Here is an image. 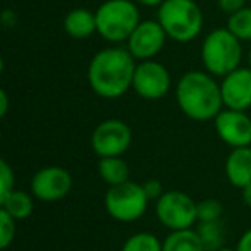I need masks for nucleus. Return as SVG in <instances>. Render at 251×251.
<instances>
[{"label":"nucleus","mask_w":251,"mask_h":251,"mask_svg":"<svg viewBox=\"0 0 251 251\" xmlns=\"http://www.w3.org/2000/svg\"><path fill=\"white\" fill-rule=\"evenodd\" d=\"M14 171L11 169V165L7 164V160L0 162V198L14 189Z\"/></svg>","instance_id":"24"},{"label":"nucleus","mask_w":251,"mask_h":251,"mask_svg":"<svg viewBox=\"0 0 251 251\" xmlns=\"http://www.w3.org/2000/svg\"><path fill=\"white\" fill-rule=\"evenodd\" d=\"M217 136L230 148L251 147V115L246 110L222 108L213 119Z\"/></svg>","instance_id":"11"},{"label":"nucleus","mask_w":251,"mask_h":251,"mask_svg":"<svg viewBox=\"0 0 251 251\" xmlns=\"http://www.w3.org/2000/svg\"><path fill=\"white\" fill-rule=\"evenodd\" d=\"M64 31L76 40L90 38L93 33H97V16L83 7L73 9L64 18Z\"/></svg>","instance_id":"15"},{"label":"nucleus","mask_w":251,"mask_h":251,"mask_svg":"<svg viewBox=\"0 0 251 251\" xmlns=\"http://www.w3.org/2000/svg\"><path fill=\"white\" fill-rule=\"evenodd\" d=\"M16 222L14 217L9 215L5 210H0V248L7 250L16 237Z\"/></svg>","instance_id":"22"},{"label":"nucleus","mask_w":251,"mask_h":251,"mask_svg":"<svg viewBox=\"0 0 251 251\" xmlns=\"http://www.w3.org/2000/svg\"><path fill=\"white\" fill-rule=\"evenodd\" d=\"M243 59L241 40L227 28H217L201 43V62L206 73L224 77L236 71Z\"/></svg>","instance_id":"3"},{"label":"nucleus","mask_w":251,"mask_h":251,"mask_svg":"<svg viewBox=\"0 0 251 251\" xmlns=\"http://www.w3.org/2000/svg\"><path fill=\"white\" fill-rule=\"evenodd\" d=\"M217 251H236V250H232V248H227V246H224V248H220V250H217Z\"/></svg>","instance_id":"31"},{"label":"nucleus","mask_w":251,"mask_h":251,"mask_svg":"<svg viewBox=\"0 0 251 251\" xmlns=\"http://www.w3.org/2000/svg\"><path fill=\"white\" fill-rule=\"evenodd\" d=\"M121 251H162V241L151 232H136L126 239Z\"/></svg>","instance_id":"21"},{"label":"nucleus","mask_w":251,"mask_h":251,"mask_svg":"<svg viewBox=\"0 0 251 251\" xmlns=\"http://www.w3.org/2000/svg\"><path fill=\"white\" fill-rule=\"evenodd\" d=\"M133 143V131L121 119H107L93 129L90 138L91 150L100 158L122 157Z\"/></svg>","instance_id":"8"},{"label":"nucleus","mask_w":251,"mask_h":251,"mask_svg":"<svg viewBox=\"0 0 251 251\" xmlns=\"http://www.w3.org/2000/svg\"><path fill=\"white\" fill-rule=\"evenodd\" d=\"M196 234L201 239L205 251H217L224 248L226 243V227L222 220H212V222H198L196 226Z\"/></svg>","instance_id":"19"},{"label":"nucleus","mask_w":251,"mask_h":251,"mask_svg":"<svg viewBox=\"0 0 251 251\" xmlns=\"http://www.w3.org/2000/svg\"><path fill=\"white\" fill-rule=\"evenodd\" d=\"M162 251H205L196 230H171L165 241H162Z\"/></svg>","instance_id":"18"},{"label":"nucleus","mask_w":251,"mask_h":251,"mask_svg":"<svg viewBox=\"0 0 251 251\" xmlns=\"http://www.w3.org/2000/svg\"><path fill=\"white\" fill-rule=\"evenodd\" d=\"M155 213L169 230L193 229L198 222V203L184 191H165L157 200Z\"/></svg>","instance_id":"7"},{"label":"nucleus","mask_w":251,"mask_h":251,"mask_svg":"<svg viewBox=\"0 0 251 251\" xmlns=\"http://www.w3.org/2000/svg\"><path fill=\"white\" fill-rule=\"evenodd\" d=\"M143 188H145L147 196L150 198V201H151V200H153V201H157V200L165 193L164 188H162V182L157 181V179H148L147 182H143Z\"/></svg>","instance_id":"25"},{"label":"nucleus","mask_w":251,"mask_h":251,"mask_svg":"<svg viewBox=\"0 0 251 251\" xmlns=\"http://www.w3.org/2000/svg\"><path fill=\"white\" fill-rule=\"evenodd\" d=\"M246 2L248 0H217L220 11L226 12L227 16L234 14V12H237L243 7H246Z\"/></svg>","instance_id":"26"},{"label":"nucleus","mask_w":251,"mask_h":251,"mask_svg":"<svg viewBox=\"0 0 251 251\" xmlns=\"http://www.w3.org/2000/svg\"><path fill=\"white\" fill-rule=\"evenodd\" d=\"M136 59L127 49L108 47L97 52L88 66V83L98 97L114 100L133 88Z\"/></svg>","instance_id":"1"},{"label":"nucleus","mask_w":251,"mask_h":251,"mask_svg":"<svg viewBox=\"0 0 251 251\" xmlns=\"http://www.w3.org/2000/svg\"><path fill=\"white\" fill-rule=\"evenodd\" d=\"M33 198H35V196L26 191L12 189L9 195L0 198V206H2V210H5L11 217H14L16 220H25L33 213V206H35Z\"/></svg>","instance_id":"16"},{"label":"nucleus","mask_w":251,"mask_h":251,"mask_svg":"<svg viewBox=\"0 0 251 251\" xmlns=\"http://www.w3.org/2000/svg\"><path fill=\"white\" fill-rule=\"evenodd\" d=\"M136 4L145 5V7H160L164 0H134Z\"/></svg>","instance_id":"30"},{"label":"nucleus","mask_w":251,"mask_h":251,"mask_svg":"<svg viewBox=\"0 0 251 251\" xmlns=\"http://www.w3.org/2000/svg\"><path fill=\"white\" fill-rule=\"evenodd\" d=\"M248 2H251V0H248Z\"/></svg>","instance_id":"33"},{"label":"nucleus","mask_w":251,"mask_h":251,"mask_svg":"<svg viewBox=\"0 0 251 251\" xmlns=\"http://www.w3.org/2000/svg\"><path fill=\"white\" fill-rule=\"evenodd\" d=\"M171 73L164 64L157 60H141L136 66L133 90L145 100H160L171 90Z\"/></svg>","instance_id":"9"},{"label":"nucleus","mask_w":251,"mask_h":251,"mask_svg":"<svg viewBox=\"0 0 251 251\" xmlns=\"http://www.w3.org/2000/svg\"><path fill=\"white\" fill-rule=\"evenodd\" d=\"M241 193H243V203L251 208V182L244 186V188L241 189Z\"/></svg>","instance_id":"29"},{"label":"nucleus","mask_w":251,"mask_h":251,"mask_svg":"<svg viewBox=\"0 0 251 251\" xmlns=\"http://www.w3.org/2000/svg\"><path fill=\"white\" fill-rule=\"evenodd\" d=\"M248 62H250V69H251V47H250V53H248Z\"/></svg>","instance_id":"32"},{"label":"nucleus","mask_w":251,"mask_h":251,"mask_svg":"<svg viewBox=\"0 0 251 251\" xmlns=\"http://www.w3.org/2000/svg\"><path fill=\"white\" fill-rule=\"evenodd\" d=\"M167 38L158 21H141L127 38V50L136 60H151L162 52Z\"/></svg>","instance_id":"12"},{"label":"nucleus","mask_w":251,"mask_h":251,"mask_svg":"<svg viewBox=\"0 0 251 251\" xmlns=\"http://www.w3.org/2000/svg\"><path fill=\"white\" fill-rule=\"evenodd\" d=\"M98 174L108 186L129 181V165L121 157H103L98 160Z\"/></svg>","instance_id":"17"},{"label":"nucleus","mask_w":251,"mask_h":251,"mask_svg":"<svg viewBox=\"0 0 251 251\" xmlns=\"http://www.w3.org/2000/svg\"><path fill=\"white\" fill-rule=\"evenodd\" d=\"M236 251H251V229H248L237 241Z\"/></svg>","instance_id":"27"},{"label":"nucleus","mask_w":251,"mask_h":251,"mask_svg":"<svg viewBox=\"0 0 251 251\" xmlns=\"http://www.w3.org/2000/svg\"><path fill=\"white\" fill-rule=\"evenodd\" d=\"M7 105H9L7 93L2 90L0 91V115H2V117H5V114H7Z\"/></svg>","instance_id":"28"},{"label":"nucleus","mask_w":251,"mask_h":251,"mask_svg":"<svg viewBox=\"0 0 251 251\" xmlns=\"http://www.w3.org/2000/svg\"><path fill=\"white\" fill-rule=\"evenodd\" d=\"M73 189V176L59 165H49L35 172L31 179V195L45 203L60 201Z\"/></svg>","instance_id":"10"},{"label":"nucleus","mask_w":251,"mask_h":251,"mask_svg":"<svg viewBox=\"0 0 251 251\" xmlns=\"http://www.w3.org/2000/svg\"><path fill=\"white\" fill-rule=\"evenodd\" d=\"M150 198L143 184L126 181L117 186H108L103 205L107 213L117 222H134L147 213Z\"/></svg>","instance_id":"6"},{"label":"nucleus","mask_w":251,"mask_h":251,"mask_svg":"<svg viewBox=\"0 0 251 251\" xmlns=\"http://www.w3.org/2000/svg\"><path fill=\"white\" fill-rule=\"evenodd\" d=\"M222 203L213 198L198 201V222H212L222 217Z\"/></svg>","instance_id":"23"},{"label":"nucleus","mask_w":251,"mask_h":251,"mask_svg":"<svg viewBox=\"0 0 251 251\" xmlns=\"http://www.w3.org/2000/svg\"><path fill=\"white\" fill-rule=\"evenodd\" d=\"M224 107L232 110H251V69L237 67L220 83Z\"/></svg>","instance_id":"13"},{"label":"nucleus","mask_w":251,"mask_h":251,"mask_svg":"<svg viewBox=\"0 0 251 251\" xmlns=\"http://www.w3.org/2000/svg\"><path fill=\"white\" fill-rule=\"evenodd\" d=\"M227 181L234 188L243 189L251 182V147L232 148L226 160Z\"/></svg>","instance_id":"14"},{"label":"nucleus","mask_w":251,"mask_h":251,"mask_svg":"<svg viewBox=\"0 0 251 251\" xmlns=\"http://www.w3.org/2000/svg\"><path fill=\"white\" fill-rule=\"evenodd\" d=\"M176 100L186 117L196 122L213 121L224 108L220 84L206 71H188L176 86Z\"/></svg>","instance_id":"2"},{"label":"nucleus","mask_w":251,"mask_h":251,"mask_svg":"<svg viewBox=\"0 0 251 251\" xmlns=\"http://www.w3.org/2000/svg\"><path fill=\"white\" fill-rule=\"evenodd\" d=\"M227 29L241 42H251V7H243L227 19Z\"/></svg>","instance_id":"20"},{"label":"nucleus","mask_w":251,"mask_h":251,"mask_svg":"<svg viewBox=\"0 0 251 251\" xmlns=\"http://www.w3.org/2000/svg\"><path fill=\"white\" fill-rule=\"evenodd\" d=\"M157 21L174 42L188 43L203 29V14L195 0H164Z\"/></svg>","instance_id":"4"},{"label":"nucleus","mask_w":251,"mask_h":251,"mask_svg":"<svg viewBox=\"0 0 251 251\" xmlns=\"http://www.w3.org/2000/svg\"><path fill=\"white\" fill-rule=\"evenodd\" d=\"M97 33L110 43L127 42L141 23L140 9L134 0H107L95 12Z\"/></svg>","instance_id":"5"}]
</instances>
